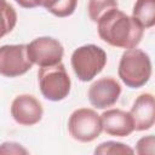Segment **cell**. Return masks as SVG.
Wrapping results in <instances>:
<instances>
[{"instance_id":"cell-1","label":"cell","mask_w":155,"mask_h":155,"mask_svg":"<svg viewBox=\"0 0 155 155\" xmlns=\"http://www.w3.org/2000/svg\"><path fill=\"white\" fill-rule=\"evenodd\" d=\"M99 38L108 45L117 48H133L142 41L144 28L132 17L113 8L97 21Z\"/></svg>"},{"instance_id":"cell-2","label":"cell","mask_w":155,"mask_h":155,"mask_svg":"<svg viewBox=\"0 0 155 155\" xmlns=\"http://www.w3.org/2000/svg\"><path fill=\"white\" fill-rule=\"evenodd\" d=\"M151 61L149 54L137 47L127 48L121 54L117 74L121 81L130 88L144 86L151 76Z\"/></svg>"},{"instance_id":"cell-3","label":"cell","mask_w":155,"mask_h":155,"mask_svg":"<svg viewBox=\"0 0 155 155\" xmlns=\"http://www.w3.org/2000/svg\"><path fill=\"white\" fill-rule=\"evenodd\" d=\"M74 74L80 81L93 80L107 64L105 51L93 44H87L74 50L70 58Z\"/></svg>"},{"instance_id":"cell-4","label":"cell","mask_w":155,"mask_h":155,"mask_svg":"<svg viewBox=\"0 0 155 155\" xmlns=\"http://www.w3.org/2000/svg\"><path fill=\"white\" fill-rule=\"evenodd\" d=\"M38 80L41 94L52 102H59L67 98L71 88L69 74L62 62L53 65L40 67Z\"/></svg>"},{"instance_id":"cell-5","label":"cell","mask_w":155,"mask_h":155,"mask_svg":"<svg viewBox=\"0 0 155 155\" xmlns=\"http://www.w3.org/2000/svg\"><path fill=\"white\" fill-rule=\"evenodd\" d=\"M68 131L75 140L90 143L97 139L103 131L101 115L91 108L75 109L69 116Z\"/></svg>"},{"instance_id":"cell-6","label":"cell","mask_w":155,"mask_h":155,"mask_svg":"<svg viewBox=\"0 0 155 155\" xmlns=\"http://www.w3.org/2000/svg\"><path fill=\"white\" fill-rule=\"evenodd\" d=\"M31 67L25 44L0 46V75L17 78L29 71Z\"/></svg>"},{"instance_id":"cell-7","label":"cell","mask_w":155,"mask_h":155,"mask_svg":"<svg viewBox=\"0 0 155 155\" xmlns=\"http://www.w3.org/2000/svg\"><path fill=\"white\" fill-rule=\"evenodd\" d=\"M27 52L33 64L47 67L62 62L64 48L57 39L51 36H40L27 44Z\"/></svg>"},{"instance_id":"cell-8","label":"cell","mask_w":155,"mask_h":155,"mask_svg":"<svg viewBox=\"0 0 155 155\" xmlns=\"http://www.w3.org/2000/svg\"><path fill=\"white\" fill-rule=\"evenodd\" d=\"M121 94V85L111 76L96 80L88 88L87 97L92 107L97 109H107L113 107Z\"/></svg>"},{"instance_id":"cell-9","label":"cell","mask_w":155,"mask_h":155,"mask_svg":"<svg viewBox=\"0 0 155 155\" xmlns=\"http://www.w3.org/2000/svg\"><path fill=\"white\" fill-rule=\"evenodd\" d=\"M44 115L40 101L29 93L18 94L11 103V116L22 126L36 125Z\"/></svg>"},{"instance_id":"cell-10","label":"cell","mask_w":155,"mask_h":155,"mask_svg":"<svg viewBox=\"0 0 155 155\" xmlns=\"http://www.w3.org/2000/svg\"><path fill=\"white\" fill-rule=\"evenodd\" d=\"M103 131L114 137H127L134 131L133 119L130 111L122 109H107L101 115Z\"/></svg>"},{"instance_id":"cell-11","label":"cell","mask_w":155,"mask_h":155,"mask_svg":"<svg viewBox=\"0 0 155 155\" xmlns=\"http://www.w3.org/2000/svg\"><path fill=\"white\" fill-rule=\"evenodd\" d=\"M133 119L134 131H147L154 126L155 122V103L154 96L149 92L139 94L130 110Z\"/></svg>"},{"instance_id":"cell-12","label":"cell","mask_w":155,"mask_h":155,"mask_svg":"<svg viewBox=\"0 0 155 155\" xmlns=\"http://www.w3.org/2000/svg\"><path fill=\"white\" fill-rule=\"evenodd\" d=\"M132 17L144 28L149 29L155 24V0H136Z\"/></svg>"},{"instance_id":"cell-13","label":"cell","mask_w":155,"mask_h":155,"mask_svg":"<svg viewBox=\"0 0 155 155\" xmlns=\"http://www.w3.org/2000/svg\"><path fill=\"white\" fill-rule=\"evenodd\" d=\"M35 7L46 8L56 17H69L74 13L78 0H33Z\"/></svg>"},{"instance_id":"cell-14","label":"cell","mask_w":155,"mask_h":155,"mask_svg":"<svg viewBox=\"0 0 155 155\" xmlns=\"http://www.w3.org/2000/svg\"><path fill=\"white\" fill-rule=\"evenodd\" d=\"M17 24V12L6 0H0V39L11 33Z\"/></svg>"},{"instance_id":"cell-15","label":"cell","mask_w":155,"mask_h":155,"mask_svg":"<svg viewBox=\"0 0 155 155\" xmlns=\"http://www.w3.org/2000/svg\"><path fill=\"white\" fill-rule=\"evenodd\" d=\"M117 0H88L87 12L92 22L97 23V21L108 11L113 8H117Z\"/></svg>"},{"instance_id":"cell-16","label":"cell","mask_w":155,"mask_h":155,"mask_svg":"<svg viewBox=\"0 0 155 155\" xmlns=\"http://www.w3.org/2000/svg\"><path fill=\"white\" fill-rule=\"evenodd\" d=\"M94 154L98 155H116V154H134V150L121 142H115V140H107L101 143L96 149Z\"/></svg>"},{"instance_id":"cell-17","label":"cell","mask_w":155,"mask_h":155,"mask_svg":"<svg viewBox=\"0 0 155 155\" xmlns=\"http://www.w3.org/2000/svg\"><path fill=\"white\" fill-rule=\"evenodd\" d=\"M154 145H155V138L153 134H149L138 139V142L136 143V149L133 150L139 155H153Z\"/></svg>"},{"instance_id":"cell-18","label":"cell","mask_w":155,"mask_h":155,"mask_svg":"<svg viewBox=\"0 0 155 155\" xmlns=\"http://www.w3.org/2000/svg\"><path fill=\"white\" fill-rule=\"evenodd\" d=\"M0 154H28V150L16 142H4L0 144Z\"/></svg>"},{"instance_id":"cell-19","label":"cell","mask_w":155,"mask_h":155,"mask_svg":"<svg viewBox=\"0 0 155 155\" xmlns=\"http://www.w3.org/2000/svg\"><path fill=\"white\" fill-rule=\"evenodd\" d=\"M15 1H16L21 7H23V8H34V7H35L33 0H15Z\"/></svg>"}]
</instances>
